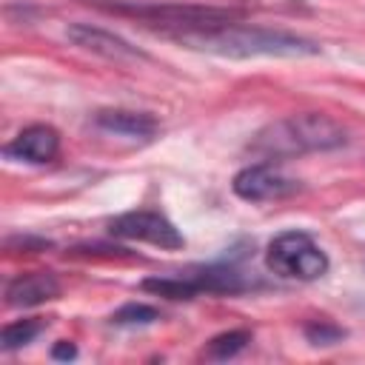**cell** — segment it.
I'll list each match as a JSON object with an SVG mask.
<instances>
[{
	"label": "cell",
	"mask_w": 365,
	"mask_h": 365,
	"mask_svg": "<svg viewBox=\"0 0 365 365\" xmlns=\"http://www.w3.org/2000/svg\"><path fill=\"white\" fill-rule=\"evenodd\" d=\"M51 356H54V359H74V356H77V348H74L71 342L60 339V342L51 348Z\"/></svg>",
	"instance_id": "9a60e30c"
},
{
	"label": "cell",
	"mask_w": 365,
	"mask_h": 365,
	"mask_svg": "<svg viewBox=\"0 0 365 365\" xmlns=\"http://www.w3.org/2000/svg\"><path fill=\"white\" fill-rule=\"evenodd\" d=\"M60 279L51 271H29L17 274L6 285V305L9 308H34L60 297Z\"/></svg>",
	"instance_id": "9c48e42d"
},
{
	"label": "cell",
	"mask_w": 365,
	"mask_h": 365,
	"mask_svg": "<svg viewBox=\"0 0 365 365\" xmlns=\"http://www.w3.org/2000/svg\"><path fill=\"white\" fill-rule=\"evenodd\" d=\"M251 342V331L245 328H234V331H222L217 336H211L202 348V359H211V362H225V359H234L240 351H245Z\"/></svg>",
	"instance_id": "8fae6325"
},
{
	"label": "cell",
	"mask_w": 365,
	"mask_h": 365,
	"mask_svg": "<svg viewBox=\"0 0 365 365\" xmlns=\"http://www.w3.org/2000/svg\"><path fill=\"white\" fill-rule=\"evenodd\" d=\"M94 123L103 131H111V134H120L128 140H143V143H148L160 131V123L154 114L131 111V108H100L94 114Z\"/></svg>",
	"instance_id": "30bf717a"
},
{
	"label": "cell",
	"mask_w": 365,
	"mask_h": 365,
	"mask_svg": "<svg viewBox=\"0 0 365 365\" xmlns=\"http://www.w3.org/2000/svg\"><path fill=\"white\" fill-rule=\"evenodd\" d=\"M3 154L9 160H20V163H31V165H46V163L57 160V154H60V134H57V128H51L46 123L26 125L11 143H6Z\"/></svg>",
	"instance_id": "ba28073f"
},
{
	"label": "cell",
	"mask_w": 365,
	"mask_h": 365,
	"mask_svg": "<svg viewBox=\"0 0 365 365\" xmlns=\"http://www.w3.org/2000/svg\"><path fill=\"white\" fill-rule=\"evenodd\" d=\"M174 43L197 51H211L220 57H314L319 54V43L294 31L282 29H262V26H248L240 20L211 26V29H194V31H180L171 37Z\"/></svg>",
	"instance_id": "6da1fadb"
},
{
	"label": "cell",
	"mask_w": 365,
	"mask_h": 365,
	"mask_svg": "<svg viewBox=\"0 0 365 365\" xmlns=\"http://www.w3.org/2000/svg\"><path fill=\"white\" fill-rule=\"evenodd\" d=\"M68 40L74 46H80L83 51H91L97 57H106V60H143L145 51H140L137 46H131L125 37L108 31V29H100V26H91V23H71L66 29Z\"/></svg>",
	"instance_id": "52a82bcc"
},
{
	"label": "cell",
	"mask_w": 365,
	"mask_h": 365,
	"mask_svg": "<svg viewBox=\"0 0 365 365\" xmlns=\"http://www.w3.org/2000/svg\"><path fill=\"white\" fill-rule=\"evenodd\" d=\"M265 265L285 279L314 282L328 274L331 259L319 242L305 231H282L265 248Z\"/></svg>",
	"instance_id": "3957f363"
},
{
	"label": "cell",
	"mask_w": 365,
	"mask_h": 365,
	"mask_svg": "<svg viewBox=\"0 0 365 365\" xmlns=\"http://www.w3.org/2000/svg\"><path fill=\"white\" fill-rule=\"evenodd\" d=\"M254 285L234 265H208L197 271H185L177 277H151L143 279V291H151L165 299H194L200 294H242Z\"/></svg>",
	"instance_id": "277c9868"
},
{
	"label": "cell",
	"mask_w": 365,
	"mask_h": 365,
	"mask_svg": "<svg viewBox=\"0 0 365 365\" xmlns=\"http://www.w3.org/2000/svg\"><path fill=\"white\" fill-rule=\"evenodd\" d=\"M157 319H160V311L154 305H145V302H128V305L117 308L108 317V322L120 325V328H125V325H151Z\"/></svg>",
	"instance_id": "4fadbf2b"
},
{
	"label": "cell",
	"mask_w": 365,
	"mask_h": 365,
	"mask_svg": "<svg viewBox=\"0 0 365 365\" xmlns=\"http://www.w3.org/2000/svg\"><path fill=\"white\" fill-rule=\"evenodd\" d=\"M348 143V131L328 114L305 111V114H288L268 125H262L251 143L248 154L268 163H282L291 157L314 154V151H334Z\"/></svg>",
	"instance_id": "7a4b0ae2"
},
{
	"label": "cell",
	"mask_w": 365,
	"mask_h": 365,
	"mask_svg": "<svg viewBox=\"0 0 365 365\" xmlns=\"http://www.w3.org/2000/svg\"><path fill=\"white\" fill-rule=\"evenodd\" d=\"M231 188L245 202H268V200H285V197L297 194L302 185H299V180L282 174V168L277 163L257 160L234 174Z\"/></svg>",
	"instance_id": "8992f818"
},
{
	"label": "cell",
	"mask_w": 365,
	"mask_h": 365,
	"mask_svg": "<svg viewBox=\"0 0 365 365\" xmlns=\"http://www.w3.org/2000/svg\"><path fill=\"white\" fill-rule=\"evenodd\" d=\"M43 331H46V319H40V317L14 319L0 331V348L3 351H17V348L34 342V336H40Z\"/></svg>",
	"instance_id": "7c38bea8"
},
{
	"label": "cell",
	"mask_w": 365,
	"mask_h": 365,
	"mask_svg": "<svg viewBox=\"0 0 365 365\" xmlns=\"http://www.w3.org/2000/svg\"><path fill=\"white\" fill-rule=\"evenodd\" d=\"M305 339L311 345H336L345 339V328H339L328 319H314L305 325Z\"/></svg>",
	"instance_id": "5bb4252c"
},
{
	"label": "cell",
	"mask_w": 365,
	"mask_h": 365,
	"mask_svg": "<svg viewBox=\"0 0 365 365\" xmlns=\"http://www.w3.org/2000/svg\"><path fill=\"white\" fill-rule=\"evenodd\" d=\"M108 234L131 242H148L165 251H177L185 245V237L160 211H125L108 222Z\"/></svg>",
	"instance_id": "5b68a950"
}]
</instances>
